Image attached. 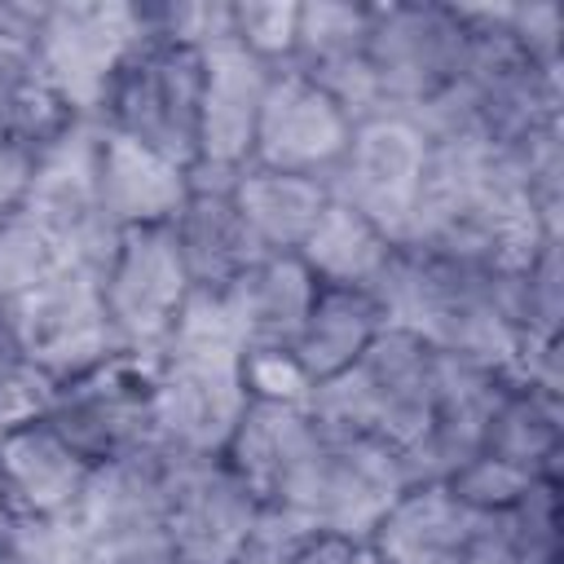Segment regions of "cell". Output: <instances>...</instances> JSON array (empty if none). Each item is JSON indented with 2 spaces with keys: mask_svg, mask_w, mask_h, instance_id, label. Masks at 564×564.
Listing matches in <instances>:
<instances>
[{
  "mask_svg": "<svg viewBox=\"0 0 564 564\" xmlns=\"http://www.w3.org/2000/svg\"><path fill=\"white\" fill-rule=\"evenodd\" d=\"M44 18H48L44 0H0V40L35 48V40L44 31Z\"/></svg>",
  "mask_w": 564,
  "mask_h": 564,
  "instance_id": "44",
  "label": "cell"
},
{
  "mask_svg": "<svg viewBox=\"0 0 564 564\" xmlns=\"http://www.w3.org/2000/svg\"><path fill=\"white\" fill-rule=\"evenodd\" d=\"M79 115L53 93L44 79L35 48L0 40V141L26 145V150H48Z\"/></svg>",
  "mask_w": 564,
  "mask_h": 564,
  "instance_id": "28",
  "label": "cell"
},
{
  "mask_svg": "<svg viewBox=\"0 0 564 564\" xmlns=\"http://www.w3.org/2000/svg\"><path fill=\"white\" fill-rule=\"evenodd\" d=\"M0 564H88L75 520H13L0 516Z\"/></svg>",
  "mask_w": 564,
  "mask_h": 564,
  "instance_id": "33",
  "label": "cell"
},
{
  "mask_svg": "<svg viewBox=\"0 0 564 564\" xmlns=\"http://www.w3.org/2000/svg\"><path fill=\"white\" fill-rule=\"evenodd\" d=\"M361 564H383V560H379V555H375V551L366 546V555H361Z\"/></svg>",
  "mask_w": 564,
  "mask_h": 564,
  "instance_id": "46",
  "label": "cell"
},
{
  "mask_svg": "<svg viewBox=\"0 0 564 564\" xmlns=\"http://www.w3.org/2000/svg\"><path fill=\"white\" fill-rule=\"evenodd\" d=\"M295 0H229V40L269 66H286L295 40Z\"/></svg>",
  "mask_w": 564,
  "mask_h": 564,
  "instance_id": "34",
  "label": "cell"
},
{
  "mask_svg": "<svg viewBox=\"0 0 564 564\" xmlns=\"http://www.w3.org/2000/svg\"><path fill=\"white\" fill-rule=\"evenodd\" d=\"M0 516H4V507H0Z\"/></svg>",
  "mask_w": 564,
  "mask_h": 564,
  "instance_id": "49",
  "label": "cell"
},
{
  "mask_svg": "<svg viewBox=\"0 0 564 564\" xmlns=\"http://www.w3.org/2000/svg\"><path fill=\"white\" fill-rule=\"evenodd\" d=\"M234 203H238L260 256H295L304 247V238L313 234L330 194L317 176H295V172H273V167L247 163L234 181Z\"/></svg>",
  "mask_w": 564,
  "mask_h": 564,
  "instance_id": "25",
  "label": "cell"
},
{
  "mask_svg": "<svg viewBox=\"0 0 564 564\" xmlns=\"http://www.w3.org/2000/svg\"><path fill=\"white\" fill-rule=\"evenodd\" d=\"M53 392H57L53 375H44L40 366H31L22 357H4L0 361V436L44 423Z\"/></svg>",
  "mask_w": 564,
  "mask_h": 564,
  "instance_id": "38",
  "label": "cell"
},
{
  "mask_svg": "<svg viewBox=\"0 0 564 564\" xmlns=\"http://www.w3.org/2000/svg\"><path fill=\"white\" fill-rule=\"evenodd\" d=\"M141 22L150 35L189 44V48H212L229 40V4L220 0H163V4H141Z\"/></svg>",
  "mask_w": 564,
  "mask_h": 564,
  "instance_id": "36",
  "label": "cell"
},
{
  "mask_svg": "<svg viewBox=\"0 0 564 564\" xmlns=\"http://www.w3.org/2000/svg\"><path fill=\"white\" fill-rule=\"evenodd\" d=\"M97 278L110 326L132 352H154L194 291L167 225L123 229Z\"/></svg>",
  "mask_w": 564,
  "mask_h": 564,
  "instance_id": "12",
  "label": "cell"
},
{
  "mask_svg": "<svg viewBox=\"0 0 564 564\" xmlns=\"http://www.w3.org/2000/svg\"><path fill=\"white\" fill-rule=\"evenodd\" d=\"M106 132H119L181 167L198 163L203 137V53L163 35H141L115 70L97 115Z\"/></svg>",
  "mask_w": 564,
  "mask_h": 564,
  "instance_id": "3",
  "label": "cell"
},
{
  "mask_svg": "<svg viewBox=\"0 0 564 564\" xmlns=\"http://www.w3.org/2000/svg\"><path fill=\"white\" fill-rule=\"evenodd\" d=\"M507 388V370L436 352V388L427 427L401 449L410 485H445L467 458L480 454L485 423Z\"/></svg>",
  "mask_w": 564,
  "mask_h": 564,
  "instance_id": "15",
  "label": "cell"
},
{
  "mask_svg": "<svg viewBox=\"0 0 564 564\" xmlns=\"http://www.w3.org/2000/svg\"><path fill=\"white\" fill-rule=\"evenodd\" d=\"M62 264L57 247L31 216H13L0 225V300H18L35 282H44Z\"/></svg>",
  "mask_w": 564,
  "mask_h": 564,
  "instance_id": "35",
  "label": "cell"
},
{
  "mask_svg": "<svg viewBox=\"0 0 564 564\" xmlns=\"http://www.w3.org/2000/svg\"><path fill=\"white\" fill-rule=\"evenodd\" d=\"M317 291V278L300 256H260L238 282H229L225 300L247 352H291Z\"/></svg>",
  "mask_w": 564,
  "mask_h": 564,
  "instance_id": "22",
  "label": "cell"
},
{
  "mask_svg": "<svg viewBox=\"0 0 564 564\" xmlns=\"http://www.w3.org/2000/svg\"><path fill=\"white\" fill-rule=\"evenodd\" d=\"M167 229L194 291H225L260 260V247L234 203V189H189Z\"/></svg>",
  "mask_w": 564,
  "mask_h": 564,
  "instance_id": "23",
  "label": "cell"
},
{
  "mask_svg": "<svg viewBox=\"0 0 564 564\" xmlns=\"http://www.w3.org/2000/svg\"><path fill=\"white\" fill-rule=\"evenodd\" d=\"M366 62L388 110L414 115L458 79L471 48V31L458 18V4L388 0L366 4Z\"/></svg>",
  "mask_w": 564,
  "mask_h": 564,
  "instance_id": "7",
  "label": "cell"
},
{
  "mask_svg": "<svg viewBox=\"0 0 564 564\" xmlns=\"http://www.w3.org/2000/svg\"><path fill=\"white\" fill-rule=\"evenodd\" d=\"M84 463L48 423L0 436V507L13 520H66L88 489Z\"/></svg>",
  "mask_w": 564,
  "mask_h": 564,
  "instance_id": "18",
  "label": "cell"
},
{
  "mask_svg": "<svg viewBox=\"0 0 564 564\" xmlns=\"http://www.w3.org/2000/svg\"><path fill=\"white\" fill-rule=\"evenodd\" d=\"M273 70L278 66L260 62L234 40L203 48V137H198L203 163H216L229 172H242L251 163L256 123H260Z\"/></svg>",
  "mask_w": 564,
  "mask_h": 564,
  "instance_id": "17",
  "label": "cell"
},
{
  "mask_svg": "<svg viewBox=\"0 0 564 564\" xmlns=\"http://www.w3.org/2000/svg\"><path fill=\"white\" fill-rule=\"evenodd\" d=\"M172 445L150 441L115 463L93 467L88 489L75 507V529L88 546V564L97 555L141 546V542H167L163 538V498H167V471H172Z\"/></svg>",
  "mask_w": 564,
  "mask_h": 564,
  "instance_id": "14",
  "label": "cell"
},
{
  "mask_svg": "<svg viewBox=\"0 0 564 564\" xmlns=\"http://www.w3.org/2000/svg\"><path fill=\"white\" fill-rule=\"evenodd\" d=\"M560 476H533L516 502L485 516L489 529L511 546L520 564H555L564 560V516H560Z\"/></svg>",
  "mask_w": 564,
  "mask_h": 564,
  "instance_id": "31",
  "label": "cell"
},
{
  "mask_svg": "<svg viewBox=\"0 0 564 564\" xmlns=\"http://www.w3.org/2000/svg\"><path fill=\"white\" fill-rule=\"evenodd\" d=\"M366 4L352 0H300L295 9V40L286 66L317 79L335 66L366 57Z\"/></svg>",
  "mask_w": 564,
  "mask_h": 564,
  "instance_id": "30",
  "label": "cell"
},
{
  "mask_svg": "<svg viewBox=\"0 0 564 564\" xmlns=\"http://www.w3.org/2000/svg\"><path fill=\"white\" fill-rule=\"evenodd\" d=\"M154 392H159V357L119 348L106 361L62 379L44 423L84 463L101 467L159 441Z\"/></svg>",
  "mask_w": 564,
  "mask_h": 564,
  "instance_id": "5",
  "label": "cell"
},
{
  "mask_svg": "<svg viewBox=\"0 0 564 564\" xmlns=\"http://www.w3.org/2000/svg\"><path fill=\"white\" fill-rule=\"evenodd\" d=\"M498 273L414 242H397L388 269L370 286L388 313V326L419 335L445 357H467L507 370L516 330L498 300Z\"/></svg>",
  "mask_w": 564,
  "mask_h": 564,
  "instance_id": "1",
  "label": "cell"
},
{
  "mask_svg": "<svg viewBox=\"0 0 564 564\" xmlns=\"http://www.w3.org/2000/svg\"><path fill=\"white\" fill-rule=\"evenodd\" d=\"M260 498L225 463V454H172L163 538L185 564H229L260 520Z\"/></svg>",
  "mask_w": 564,
  "mask_h": 564,
  "instance_id": "11",
  "label": "cell"
},
{
  "mask_svg": "<svg viewBox=\"0 0 564 564\" xmlns=\"http://www.w3.org/2000/svg\"><path fill=\"white\" fill-rule=\"evenodd\" d=\"M322 427L304 405L291 401H251L225 445V463L247 480L260 507H278L308 454L317 449Z\"/></svg>",
  "mask_w": 564,
  "mask_h": 564,
  "instance_id": "20",
  "label": "cell"
},
{
  "mask_svg": "<svg viewBox=\"0 0 564 564\" xmlns=\"http://www.w3.org/2000/svg\"><path fill=\"white\" fill-rule=\"evenodd\" d=\"M145 35L141 4L123 0H66L48 4L44 31L35 40V62L53 93L79 115L93 119L115 70Z\"/></svg>",
  "mask_w": 564,
  "mask_h": 564,
  "instance_id": "8",
  "label": "cell"
},
{
  "mask_svg": "<svg viewBox=\"0 0 564 564\" xmlns=\"http://www.w3.org/2000/svg\"><path fill=\"white\" fill-rule=\"evenodd\" d=\"M467 564H520L516 555H511V546L489 529V520L480 516V529H476V538H471V551H467Z\"/></svg>",
  "mask_w": 564,
  "mask_h": 564,
  "instance_id": "45",
  "label": "cell"
},
{
  "mask_svg": "<svg viewBox=\"0 0 564 564\" xmlns=\"http://www.w3.org/2000/svg\"><path fill=\"white\" fill-rule=\"evenodd\" d=\"M410 489L401 449L375 436H335L322 432L317 449L291 480L278 507L304 529H330L348 538H370V529L383 520V511Z\"/></svg>",
  "mask_w": 564,
  "mask_h": 564,
  "instance_id": "6",
  "label": "cell"
},
{
  "mask_svg": "<svg viewBox=\"0 0 564 564\" xmlns=\"http://www.w3.org/2000/svg\"><path fill=\"white\" fill-rule=\"evenodd\" d=\"M564 238L542 242L524 264L498 273L502 313L520 339H564Z\"/></svg>",
  "mask_w": 564,
  "mask_h": 564,
  "instance_id": "29",
  "label": "cell"
},
{
  "mask_svg": "<svg viewBox=\"0 0 564 564\" xmlns=\"http://www.w3.org/2000/svg\"><path fill=\"white\" fill-rule=\"evenodd\" d=\"M35 150L0 141V225L26 212L31 198V181H35Z\"/></svg>",
  "mask_w": 564,
  "mask_h": 564,
  "instance_id": "42",
  "label": "cell"
},
{
  "mask_svg": "<svg viewBox=\"0 0 564 564\" xmlns=\"http://www.w3.org/2000/svg\"><path fill=\"white\" fill-rule=\"evenodd\" d=\"M436 388V348L401 326H383L379 339L335 379L313 383L304 410L322 432L335 436H375L392 449H405L432 414Z\"/></svg>",
  "mask_w": 564,
  "mask_h": 564,
  "instance_id": "2",
  "label": "cell"
},
{
  "mask_svg": "<svg viewBox=\"0 0 564 564\" xmlns=\"http://www.w3.org/2000/svg\"><path fill=\"white\" fill-rule=\"evenodd\" d=\"M308 529L282 511H260L256 529L242 538V546L229 555V564H291L295 560V546Z\"/></svg>",
  "mask_w": 564,
  "mask_h": 564,
  "instance_id": "41",
  "label": "cell"
},
{
  "mask_svg": "<svg viewBox=\"0 0 564 564\" xmlns=\"http://www.w3.org/2000/svg\"><path fill=\"white\" fill-rule=\"evenodd\" d=\"M555 564H564V560H555Z\"/></svg>",
  "mask_w": 564,
  "mask_h": 564,
  "instance_id": "48",
  "label": "cell"
},
{
  "mask_svg": "<svg viewBox=\"0 0 564 564\" xmlns=\"http://www.w3.org/2000/svg\"><path fill=\"white\" fill-rule=\"evenodd\" d=\"M9 357V344H4V326H0V361Z\"/></svg>",
  "mask_w": 564,
  "mask_h": 564,
  "instance_id": "47",
  "label": "cell"
},
{
  "mask_svg": "<svg viewBox=\"0 0 564 564\" xmlns=\"http://www.w3.org/2000/svg\"><path fill=\"white\" fill-rule=\"evenodd\" d=\"M0 326L9 357L40 366L57 383L123 348L110 326L97 269L70 260H62L18 300H0Z\"/></svg>",
  "mask_w": 564,
  "mask_h": 564,
  "instance_id": "4",
  "label": "cell"
},
{
  "mask_svg": "<svg viewBox=\"0 0 564 564\" xmlns=\"http://www.w3.org/2000/svg\"><path fill=\"white\" fill-rule=\"evenodd\" d=\"M348 137H352L348 115L313 79H304L291 66H278L273 84L264 93L260 123H256L251 163L326 181V172L339 163Z\"/></svg>",
  "mask_w": 564,
  "mask_h": 564,
  "instance_id": "16",
  "label": "cell"
},
{
  "mask_svg": "<svg viewBox=\"0 0 564 564\" xmlns=\"http://www.w3.org/2000/svg\"><path fill=\"white\" fill-rule=\"evenodd\" d=\"M366 542L348 538V533H330V529H308L295 546L291 564H361Z\"/></svg>",
  "mask_w": 564,
  "mask_h": 564,
  "instance_id": "43",
  "label": "cell"
},
{
  "mask_svg": "<svg viewBox=\"0 0 564 564\" xmlns=\"http://www.w3.org/2000/svg\"><path fill=\"white\" fill-rule=\"evenodd\" d=\"M529 480H533V476H524V471H516V467H507V463H498V458L476 454V458H467V463L445 480V489H449L467 511L494 516V511H502L507 502H516Z\"/></svg>",
  "mask_w": 564,
  "mask_h": 564,
  "instance_id": "39",
  "label": "cell"
},
{
  "mask_svg": "<svg viewBox=\"0 0 564 564\" xmlns=\"http://www.w3.org/2000/svg\"><path fill=\"white\" fill-rule=\"evenodd\" d=\"M242 383L251 401H291L304 405L313 383L304 379V370L295 366L291 352H247L242 357Z\"/></svg>",
  "mask_w": 564,
  "mask_h": 564,
  "instance_id": "40",
  "label": "cell"
},
{
  "mask_svg": "<svg viewBox=\"0 0 564 564\" xmlns=\"http://www.w3.org/2000/svg\"><path fill=\"white\" fill-rule=\"evenodd\" d=\"M22 216L48 234L62 260L101 273L119 229L106 220L97 198V119H75L48 150H40Z\"/></svg>",
  "mask_w": 564,
  "mask_h": 564,
  "instance_id": "10",
  "label": "cell"
},
{
  "mask_svg": "<svg viewBox=\"0 0 564 564\" xmlns=\"http://www.w3.org/2000/svg\"><path fill=\"white\" fill-rule=\"evenodd\" d=\"M189 176L181 163L97 123V198L119 234L141 225H167L181 212Z\"/></svg>",
  "mask_w": 564,
  "mask_h": 564,
  "instance_id": "19",
  "label": "cell"
},
{
  "mask_svg": "<svg viewBox=\"0 0 564 564\" xmlns=\"http://www.w3.org/2000/svg\"><path fill=\"white\" fill-rule=\"evenodd\" d=\"M388 326V313L370 286H322L300 339L291 344L295 366L304 370L308 383L335 379L348 370Z\"/></svg>",
  "mask_w": 564,
  "mask_h": 564,
  "instance_id": "24",
  "label": "cell"
},
{
  "mask_svg": "<svg viewBox=\"0 0 564 564\" xmlns=\"http://www.w3.org/2000/svg\"><path fill=\"white\" fill-rule=\"evenodd\" d=\"M507 40L538 66L564 70V9L555 0H516L502 13Z\"/></svg>",
  "mask_w": 564,
  "mask_h": 564,
  "instance_id": "37",
  "label": "cell"
},
{
  "mask_svg": "<svg viewBox=\"0 0 564 564\" xmlns=\"http://www.w3.org/2000/svg\"><path fill=\"white\" fill-rule=\"evenodd\" d=\"M392 251H397V238H388L375 220L330 198L295 256L317 278V286H375Z\"/></svg>",
  "mask_w": 564,
  "mask_h": 564,
  "instance_id": "27",
  "label": "cell"
},
{
  "mask_svg": "<svg viewBox=\"0 0 564 564\" xmlns=\"http://www.w3.org/2000/svg\"><path fill=\"white\" fill-rule=\"evenodd\" d=\"M427 167V132L410 115H375L352 128L339 163L326 172V194L366 220H375L388 238H405L419 181Z\"/></svg>",
  "mask_w": 564,
  "mask_h": 564,
  "instance_id": "9",
  "label": "cell"
},
{
  "mask_svg": "<svg viewBox=\"0 0 564 564\" xmlns=\"http://www.w3.org/2000/svg\"><path fill=\"white\" fill-rule=\"evenodd\" d=\"M480 454L498 458L524 476H560L564 463V397L524 388L516 379H507L485 436H480Z\"/></svg>",
  "mask_w": 564,
  "mask_h": 564,
  "instance_id": "26",
  "label": "cell"
},
{
  "mask_svg": "<svg viewBox=\"0 0 564 564\" xmlns=\"http://www.w3.org/2000/svg\"><path fill=\"white\" fill-rule=\"evenodd\" d=\"M520 176L546 234H564V123H546L511 145H498Z\"/></svg>",
  "mask_w": 564,
  "mask_h": 564,
  "instance_id": "32",
  "label": "cell"
},
{
  "mask_svg": "<svg viewBox=\"0 0 564 564\" xmlns=\"http://www.w3.org/2000/svg\"><path fill=\"white\" fill-rule=\"evenodd\" d=\"M154 432L185 454H225L242 410L251 405L242 383V357L216 352H154Z\"/></svg>",
  "mask_w": 564,
  "mask_h": 564,
  "instance_id": "13",
  "label": "cell"
},
{
  "mask_svg": "<svg viewBox=\"0 0 564 564\" xmlns=\"http://www.w3.org/2000/svg\"><path fill=\"white\" fill-rule=\"evenodd\" d=\"M476 529L480 516L445 485H410L370 529L366 546L383 564H467Z\"/></svg>",
  "mask_w": 564,
  "mask_h": 564,
  "instance_id": "21",
  "label": "cell"
}]
</instances>
